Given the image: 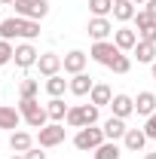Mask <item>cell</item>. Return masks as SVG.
Instances as JSON below:
<instances>
[{
    "instance_id": "obj_1",
    "label": "cell",
    "mask_w": 156,
    "mask_h": 159,
    "mask_svg": "<svg viewBox=\"0 0 156 159\" xmlns=\"http://www.w3.org/2000/svg\"><path fill=\"white\" fill-rule=\"evenodd\" d=\"M19 113L21 119L31 125V129H43V125H49V113H46V107L40 104L37 98H19Z\"/></svg>"
},
{
    "instance_id": "obj_2",
    "label": "cell",
    "mask_w": 156,
    "mask_h": 159,
    "mask_svg": "<svg viewBox=\"0 0 156 159\" xmlns=\"http://www.w3.org/2000/svg\"><path fill=\"white\" fill-rule=\"evenodd\" d=\"M16 16L19 19H34V21H43L49 16V0H16L12 3Z\"/></svg>"
},
{
    "instance_id": "obj_3",
    "label": "cell",
    "mask_w": 156,
    "mask_h": 159,
    "mask_svg": "<svg viewBox=\"0 0 156 159\" xmlns=\"http://www.w3.org/2000/svg\"><path fill=\"white\" fill-rule=\"evenodd\" d=\"M104 141H107L104 138V129L86 125V129H80L77 135H74V147H77V150H98Z\"/></svg>"
},
{
    "instance_id": "obj_4",
    "label": "cell",
    "mask_w": 156,
    "mask_h": 159,
    "mask_svg": "<svg viewBox=\"0 0 156 159\" xmlns=\"http://www.w3.org/2000/svg\"><path fill=\"white\" fill-rule=\"evenodd\" d=\"M92 61H98V64H104V67H110L113 64V58L119 55V46L113 43V40H98L95 46H92Z\"/></svg>"
},
{
    "instance_id": "obj_5",
    "label": "cell",
    "mask_w": 156,
    "mask_h": 159,
    "mask_svg": "<svg viewBox=\"0 0 156 159\" xmlns=\"http://www.w3.org/2000/svg\"><path fill=\"white\" fill-rule=\"evenodd\" d=\"M64 125L61 122H49V125H43L37 132V141H40V147H58L61 141H64Z\"/></svg>"
},
{
    "instance_id": "obj_6",
    "label": "cell",
    "mask_w": 156,
    "mask_h": 159,
    "mask_svg": "<svg viewBox=\"0 0 156 159\" xmlns=\"http://www.w3.org/2000/svg\"><path fill=\"white\" fill-rule=\"evenodd\" d=\"M37 70L43 74V77H55V74L64 70V58L55 55V52H43V55L37 58Z\"/></svg>"
},
{
    "instance_id": "obj_7",
    "label": "cell",
    "mask_w": 156,
    "mask_h": 159,
    "mask_svg": "<svg viewBox=\"0 0 156 159\" xmlns=\"http://www.w3.org/2000/svg\"><path fill=\"white\" fill-rule=\"evenodd\" d=\"M37 58H40V52L31 46V43H19V46H16V52H12V61H16L19 67H25V70H28V67H34Z\"/></svg>"
},
{
    "instance_id": "obj_8",
    "label": "cell",
    "mask_w": 156,
    "mask_h": 159,
    "mask_svg": "<svg viewBox=\"0 0 156 159\" xmlns=\"http://www.w3.org/2000/svg\"><path fill=\"white\" fill-rule=\"evenodd\" d=\"M86 61H89V55L83 52V49H71L67 55H64V74H83L86 70Z\"/></svg>"
},
{
    "instance_id": "obj_9",
    "label": "cell",
    "mask_w": 156,
    "mask_h": 159,
    "mask_svg": "<svg viewBox=\"0 0 156 159\" xmlns=\"http://www.w3.org/2000/svg\"><path fill=\"white\" fill-rule=\"evenodd\" d=\"M138 31H132V28H117V31H113V43H117L119 46V52H132V49H135L138 46Z\"/></svg>"
},
{
    "instance_id": "obj_10",
    "label": "cell",
    "mask_w": 156,
    "mask_h": 159,
    "mask_svg": "<svg viewBox=\"0 0 156 159\" xmlns=\"http://www.w3.org/2000/svg\"><path fill=\"white\" fill-rule=\"evenodd\" d=\"M86 31H89V37L95 40H107L110 37V34H113V25H110V21L107 19H98V16H92V19H89V28H86Z\"/></svg>"
},
{
    "instance_id": "obj_11",
    "label": "cell",
    "mask_w": 156,
    "mask_h": 159,
    "mask_svg": "<svg viewBox=\"0 0 156 159\" xmlns=\"http://www.w3.org/2000/svg\"><path fill=\"white\" fill-rule=\"evenodd\" d=\"M110 110H113V116L119 119H126V116H132L135 113V98H129V95H113V101H110Z\"/></svg>"
},
{
    "instance_id": "obj_12",
    "label": "cell",
    "mask_w": 156,
    "mask_h": 159,
    "mask_svg": "<svg viewBox=\"0 0 156 159\" xmlns=\"http://www.w3.org/2000/svg\"><path fill=\"white\" fill-rule=\"evenodd\" d=\"M21 125V113L19 107H6V104H0V129H9V132H16Z\"/></svg>"
},
{
    "instance_id": "obj_13",
    "label": "cell",
    "mask_w": 156,
    "mask_h": 159,
    "mask_svg": "<svg viewBox=\"0 0 156 159\" xmlns=\"http://www.w3.org/2000/svg\"><path fill=\"white\" fill-rule=\"evenodd\" d=\"M135 113L138 116H153L156 113V95L153 92H141L135 98Z\"/></svg>"
},
{
    "instance_id": "obj_14",
    "label": "cell",
    "mask_w": 156,
    "mask_h": 159,
    "mask_svg": "<svg viewBox=\"0 0 156 159\" xmlns=\"http://www.w3.org/2000/svg\"><path fill=\"white\" fill-rule=\"evenodd\" d=\"M43 86H46V95H49V98H61L64 89H71V80H64L61 74H55V77H46Z\"/></svg>"
},
{
    "instance_id": "obj_15",
    "label": "cell",
    "mask_w": 156,
    "mask_h": 159,
    "mask_svg": "<svg viewBox=\"0 0 156 159\" xmlns=\"http://www.w3.org/2000/svg\"><path fill=\"white\" fill-rule=\"evenodd\" d=\"M89 101H92L95 107H104V104H110V101H113V92H110V86H107V83H95V86H92V92H89Z\"/></svg>"
},
{
    "instance_id": "obj_16",
    "label": "cell",
    "mask_w": 156,
    "mask_h": 159,
    "mask_svg": "<svg viewBox=\"0 0 156 159\" xmlns=\"http://www.w3.org/2000/svg\"><path fill=\"white\" fill-rule=\"evenodd\" d=\"M122 144H126V150H132V153H141V150H144V144H147V135H144V129H129V132H126V138H122Z\"/></svg>"
},
{
    "instance_id": "obj_17",
    "label": "cell",
    "mask_w": 156,
    "mask_h": 159,
    "mask_svg": "<svg viewBox=\"0 0 156 159\" xmlns=\"http://www.w3.org/2000/svg\"><path fill=\"white\" fill-rule=\"evenodd\" d=\"M126 119H119V116H110L107 122H104V138L107 141H117V138H126Z\"/></svg>"
},
{
    "instance_id": "obj_18",
    "label": "cell",
    "mask_w": 156,
    "mask_h": 159,
    "mask_svg": "<svg viewBox=\"0 0 156 159\" xmlns=\"http://www.w3.org/2000/svg\"><path fill=\"white\" fill-rule=\"evenodd\" d=\"M92 86H95V83H92V77H89L86 70H83V74H74V80H71V92H74L77 98L89 95V92H92Z\"/></svg>"
},
{
    "instance_id": "obj_19",
    "label": "cell",
    "mask_w": 156,
    "mask_h": 159,
    "mask_svg": "<svg viewBox=\"0 0 156 159\" xmlns=\"http://www.w3.org/2000/svg\"><path fill=\"white\" fill-rule=\"evenodd\" d=\"M135 52V58L141 64H153L156 61V43H147V40H138V46L132 49Z\"/></svg>"
},
{
    "instance_id": "obj_20",
    "label": "cell",
    "mask_w": 156,
    "mask_h": 159,
    "mask_svg": "<svg viewBox=\"0 0 156 159\" xmlns=\"http://www.w3.org/2000/svg\"><path fill=\"white\" fill-rule=\"evenodd\" d=\"M9 147H12L16 153H28V150L34 147L31 132H12V135H9Z\"/></svg>"
},
{
    "instance_id": "obj_21",
    "label": "cell",
    "mask_w": 156,
    "mask_h": 159,
    "mask_svg": "<svg viewBox=\"0 0 156 159\" xmlns=\"http://www.w3.org/2000/svg\"><path fill=\"white\" fill-rule=\"evenodd\" d=\"M67 110H71V107L61 98H49V104H46V113H49L52 122H64V119H67Z\"/></svg>"
},
{
    "instance_id": "obj_22",
    "label": "cell",
    "mask_w": 156,
    "mask_h": 159,
    "mask_svg": "<svg viewBox=\"0 0 156 159\" xmlns=\"http://www.w3.org/2000/svg\"><path fill=\"white\" fill-rule=\"evenodd\" d=\"M135 3L132 0H119V3H113V19L117 21H132L135 19Z\"/></svg>"
},
{
    "instance_id": "obj_23",
    "label": "cell",
    "mask_w": 156,
    "mask_h": 159,
    "mask_svg": "<svg viewBox=\"0 0 156 159\" xmlns=\"http://www.w3.org/2000/svg\"><path fill=\"white\" fill-rule=\"evenodd\" d=\"M89 12L98 19H107L113 12V0H89Z\"/></svg>"
},
{
    "instance_id": "obj_24",
    "label": "cell",
    "mask_w": 156,
    "mask_h": 159,
    "mask_svg": "<svg viewBox=\"0 0 156 159\" xmlns=\"http://www.w3.org/2000/svg\"><path fill=\"white\" fill-rule=\"evenodd\" d=\"M92 153H95V159H119V147H117V141H104Z\"/></svg>"
},
{
    "instance_id": "obj_25",
    "label": "cell",
    "mask_w": 156,
    "mask_h": 159,
    "mask_svg": "<svg viewBox=\"0 0 156 159\" xmlns=\"http://www.w3.org/2000/svg\"><path fill=\"white\" fill-rule=\"evenodd\" d=\"M40 92V80H21L19 83V98H37Z\"/></svg>"
},
{
    "instance_id": "obj_26",
    "label": "cell",
    "mask_w": 156,
    "mask_h": 159,
    "mask_svg": "<svg viewBox=\"0 0 156 159\" xmlns=\"http://www.w3.org/2000/svg\"><path fill=\"white\" fill-rule=\"evenodd\" d=\"M110 70H113V74H129V70H132V58H129L126 52H119L117 58H113V64H110Z\"/></svg>"
},
{
    "instance_id": "obj_27",
    "label": "cell",
    "mask_w": 156,
    "mask_h": 159,
    "mask_svg": "<svg viewBox=\"0 0 156 159\" xmlns=\"http://www.w3.org/2000/svg\"><path fill=\"white\" fill-rule=\"evenodd\" d=\"M64 122H67L71 129H86V119H83V107H71Z\"/></svg>"
},
{
    "instance_id": "obj_28",
    "label": "cell",
    "mask_w": 156,
    "mask_h": 159,
    "mask_svg": "<svg viewBox=\"0 0 156 159\" xmlns=\"http://www.w3.org/2000/svg\"><path fill=\"white\" fill-rule=\"evenodd\" d=\"M80 107H83V119H86V125H95V122H98V110H101V107H95L92 101H89V104H80Z\"/></svg>"
},
{
    "instance_id": "obj_29",
    "label": "cell",
    "mask_w": 156,
    "mask_h": 159,
    "mask_svg": "<svg viewBox=\"0 0 156 159\" xmlns=\"http://www.w3.org/2000/svg\"><path fill=\"white\" fill-rule=\"evenodd\" d=\"M12 52H16L12 43H9V40H0V67H6V64L12 61Z\"/></svg>"
},
{
    "instance_id": "obj_30",
    "label": "cell",
    "mask_w": 156,
    "mask_h": 159,
    "mask_svg": "<svg viewBox=\"0 0 156 159\" xmlns=\"http://www.w3.org/2000/svg\"><path fill=\"white\" fill-rule=\"evenodd\" d=\"M138 37H141V40H147V43H156V21H147V25L138 31Z\"/></svg>"
},
{
    "instance_id": "obj_31",
    "label": "cell",
    "mask_w": 156,
    "mask_h": 159,
    "mask_svg": "<svg viewBox=\"0 0 156 159\" xmlns=\"http://www.w3.org/2000/svg\"><path fill=\"white\" fill-rule=\"evenodd\" d=\"M144 135H147V138H156V113L147 116V122H144Z\"/></svg>"
},
{
    "instance_id": "obj_32",
    "label": "cell",
    "mask_w": 156,
    "mask_h": 159,
    "mask_svg": "<svg viewBox=\"0 0 156 159\" xmlns=\"http://www.w3.org/2000/svg\"><path fill=\"white\" fill-rule=\"evenodd\" d=\"M25 159H46V153H43V147H31L25 153Z\"/></svg>"
},
{
    "instance_id": "obj_33",
    "label": "cell",
    "mask_w": 156,
    "mask_h": 159,
    "mask_svg": "<svg viewBox=\"0 0 156 159\" xmlns=\"http://www.w3.org/2000/svg\"><path fill=\"white\" fill-rule=\"evenodd\" d=\"M144 12H147V16L156 21V0H147V3H144Z\"/></svg>"
},
{
    "instance_id": "obj_34",
    "label": "cell",
    "mask_w": 156,
    "mask_h": 159,
    "mask_svg": "<svg viewBox=\"0 0 156 159\" xmlns=\"http://www.w3.org/2000/svg\"><path fill=\"white\" fill-rule=\"evenodd\" d=\"M150 74H153V80H156V61H153V64H150Z\"/></svg>"
},
{
    "instance_id": "obj_35",
    "label": "cell",
    "mask_w": 156,
    "mask_h": 159,
    "mask_svg": "<svg viewBox=\"0 0 156 159\" xmlns=\"http://www.w3.org/2000/svg\"><path fill=\"white\" fill-rule=\"evenodd\" d=\"M9 159H25V153H16V156H9Z\"/></svg>"
},
{
    "instance_id": "obj_36",
    "label": "cell",
    "mask_w": 156,
    "mask_h": 159,
    "mask_svg": "<svg viewBox=\"0 0 156 159\" xmlns=\"http://www.w3.org/2000/svg\"><path fill=\"white\" fill-rule=\"evenodd\" d=\"M132 3H138V6H144V3H147V0H132Z\"/></svg>"
},
{
    "instance_id": "obj_37",
    "label": "cell",
    "mask_w": 156,
    "mask_h": 159,
    "mask_svg": "<svg viewBox=\"0 0 156 159\" xmlns=\"http://www.w3.org/2000/svg\"><path fill=\"white\" fill-rule=\"evenodd\" d=\"M144 159H156V153H147V156H144Z\"/></svg>"
},
{
    "instance_id": "obj_38",
    "label": "cell",
    "mask_w": 156,
    "mask_h": 159,
    "mask_svg": "<svg viewBox=\"0 0 156 159\" xmlns=\"http://www.w3.org/2000/svg\"><path fill=\"white\" fill-rule=\"evenodd\" d=\"M0 3H9V6H12V3H16V0H0Z\"/></svg>"
},
{
    "instance_id": "obj_39",
    "label": "cell",
    "mask_w": 156,
    "mask_h": 159,
    "mask_svg": "<svg viewBox=\"0 0 156 159\" xmlns=\"http://www.w3.org/2000/svg\"><path fill=\"white\" fill-rule=\"evenodd\" d=\"M113 3H119V0H113Z\"/></svg>"
},
{
    "instance_id": "obj_40",
    "label": "cell",
    "mask_w": 156,
    "mask_h": 159,
    "mask_svg": "<svg viewBox=\"0 0 156 159\" xmlns=\"http://www.w3.org/2000/svg\"><path fill=\"white\" fill-rule=\"evenodd\" d=\"M0 21H3V19H0Z\"/></svg>"
}]
</instances>
